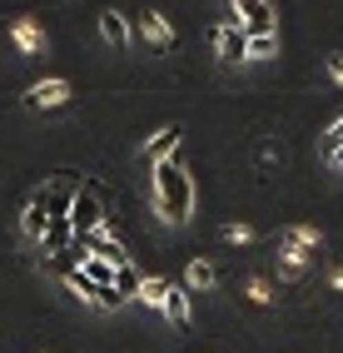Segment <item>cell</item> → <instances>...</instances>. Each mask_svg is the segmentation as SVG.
<instances>
[{
	"instance_id": "6da1fadb",
	"label": "cell",
	"mask_w": 343,
	"mask_h": 353,
	"mask_svg": "<svg viewBox=\"0 0 343 353\" xmlns=\"http://www.w3.org/2000/svg\"><path fill=\"white\" fill-rule=\"evenodd\" d=\"M154 204H159V214H165V224H185L194 214V179L185 174L179 159L154 164Z\"/></svg>"
},
{
	"instance_id": "7a4b0ae2",
	"label": "cell",
	"mask_w": 343,
	"mask_h": 353,
	"mask_svg": "<svg viewBox=\"0 0 343 353\" xmlns=\"http://www.w3.org/2000/svg\"><path fill=\"white\" fill-rule=\"evenodd\" d=\"M105 224H110V199H105V190L95 179H85L75 190V199H70V229L75 234H100Z\"/></svg>"
},
{
	"instance_id": "3957f363",
	"label": "cell",
	"mask_w": 343,
	"mask_h": 353,
	"mask_svg": "<svg viewBox=\"0 0 343 353\" xmlns=\"http://www.w3.org/2000/svg\"><path fill=\"white\" fill-rule=\"evenodd\" d=\"M214 50H219L224 65H244L249 60V35H244V26L234 15H229L224 26H214Z\"/></svg>"
},
{
	"instance_id": "277c9868",
	"label": "cell",
	"mask_w": 343,
	"mask_h": 353,
	"mask_svg": "<svg viewBox=\"0 0 343 353\" xmlns=\"http://www.w3.org/2000/svg\"><path fill=\"white\" fill-rule=\"evenodd\" d=\"M234 20L244 26V35H273V6L269 0H234Z\"/></svg>"
},
{
	"instance_id": "5b68a950",
	"label": "cell",
	"mask_w": 343,
	"mask_h": 353,
	"mask_svg": "<svg viewBox=\"0 0 343 353\" xmlns=\"http://www.w3.org/2000/svg\"><path fill=\"white\" fill-rule=\"evenodd\" d=\"M30 110H55V105H65L70 100V85L65 80H40V85H30Z\"/></svg>"
},
{
	"instance_id": "8992f818",
	"label": "cell",
	"mask_w": 343,
	"mask_h": 353,
	"mask_svg": "<svg viewBox=\"0 0 343 353\" xmlns=\"http://www.w3.org/2000/svg\"><path fill=\"white\" fill-rule=\"evenodd\" d=\"M45 224H50V209H45V184L30 194V204H25V214H20V229L30 234V239H45Z\"/></svg>"
},
{
	"instance_id": "52a82bcc",
	"label": "cell",
	"mask_w": 343,
	"mask_h": 353,
	"mask_svg": "<svg viewBox=\"0 0 343 353\" xmlns=\"http://www.w3.org/2000/svg\"><path fill=\"white\" fill-rule=\"evenodd\" d=\"M174 150H179V130H174V125H165L154 139H145V159H149V164H165V159H174Z\"/></svg>"
},
{
	"instance_id": "ba28073f",
	"label": "cell",
	"mask_w": 343,
	"mask_h": 353,
	"mask_svg": "<svg viewBox=\"0 0 343 353\" xmlns=\"http://www.w3.org/2000/svg\"><path fill=\"white\" fill-rule=\"evenodd\" d=\"M165 319H169L174 328H185V323H189V294H185V289H174V284L165 289Z\"/></svg>"
},
{
	"instance_id": "9c48e42d",
	"label": "cell",
	"mask_w": 343,
	"mask_h": 353,
	"mask_svg": "<svg viewBox=\"0 0 343 353\" xmlns=\"http://www.w3.org/2000/svg\"><path fill=\"white\" fill-rule=\"evenodd\" d=\"M284 239H289V244H299L304 254H318V249H324V234H318L313 224H289V229H284Z\"/></svg>"
},
{
	"instance_id": "30bf717a",
	"label": "cell",
	"mask_w": 343,
	"mask_h": 353,
	"mask_svg": "<svg viewBox=\"0 0 343 353\" xmlns=\"http://www.w3.org/2000/svg\"><path fill=\"white\" fill-rule=\"evenodd\" d=\"M100 35H105L110 45H120V50H125V45H129V26H125V15H120V10H105V15H100Z\"/></svg>"
},
{
	"instance_id": "8fae6325",
	"label": "cell",
	"mask_w": 343,
	"mask_h": 353,
	"mask_svg": "<svg viewBox=\"0 0 343 353\" xmlns=\"http://www.w3.org/2000/svg\"><path fill=\"white\" fill-rule=\"evenodd\" d=\"M10 40H15L25 55H40V50H45V35H40V26H30V20H20V26L10 30Z\"/></svg>"
},
{
	"instance_id": "7c38bea8",
	"label": "cell",
	"mask_w": 343,
	"mask_h": 353,
	"mask_svg": "<svg viewBox=\"0 0 343 353\" xmlns=\"http://www.w3.org/2000/svg\"><path fill=\"white\" fill-rule=\"evenodd\" d=\"M309 259H313V254H304L299 244H289V239L279 244V264H284V274H289V279H299V274L309 269Z\"/></svg>"
},
{
	"instance_id": "4fadbf2b",
	"label": "cell",
	"mask_w": 343,
	"mask_h": 353,
	"mask_svg": "<svg viewBox=\"0 0 343 353\" xmlns=\"http://www.w3.org/2000/svg\"><path fill=\"white\" fill-rule=\"evenodd\" d=\"M140 284H145V274L125 259V264L114 269V289H120V299H134V294H140Z\"/></svg>"
},
{
	"instance_id": "5bb4252c",
	"label": "cell",
	"mask_w": 343,
	"mask_h": 353,
	"mask_svg": "<svg viewBox=\"0 0 343 353\" xmlns=\"http://www.w3.org/2000/svg\"><path fill=\"white\" fill-rule=\"evenodd\" d=\"M145 40H149V45H159V50H169V45H174L169 20H165V15H145Z\"/></svg>"
},
{
	"instance_id": "9a60e30c",
	"label": "cell",
	"mask_w": 343,
	"mask_h": 353,
	"mask_svg": "<svg viewBox=\"0 0 343 353\" xmlns=\"http://www.w3.org/2000/svg\"><path fill=\"white\" fill-rule=\"evenodd\" d=\"M185 284H189V289H214V264H209V259H189Z\"/></svg>"
},
{
	"instance_id": "2e32d148",
	"label": "cell",
	"mask_w": 343,
	"mask_h": 353,
	"mask_svg": "<svg viewBox=\"0 0 343 353\" xmlns=\"http://www.w3.org/2000/svg\"><path fill=\"white\" fill-rule=\"evenodd\" d=\"M279 55V30L273 35H249V60H273Z\"/></svg>"
},
{
	"instance_id": "e0dca14e",
	"label": "cell",
	"mask_w": 343,
	"mask_h": 353,
	"mask_svg": "<svg viewBox=\"0 0 343 353\" xmlns=\"http://www.w3.org/2000/svg\"><path fill=\"white\" fill-rule=\"evenodd\" d=\"M165 279H145V284H140V294H134V299H140L145 303V309H165Z\"/></svg>"
},
{
	"instance_id": "ac0fdd59",
	"label": "cell",
	"mask_w": 343,
	"mask_h": 353,
	"mask_svg": "<svg viewBox=\"0 0 343 353\" xmlns=\"http://www.w3.org/2000/svg\"><path fill=\"white\" fill-rule=\"evenodd\" d=\"M60 279H65V289H70V294H80V299H90V294H95V284H90V279L80 274V264L60 269Z\"/></svg>"
},
{
	"instance_id": "d6986e66",
	"label": "cell",
	"mask_w": 343,
	"mask_h": 353,
	"mask_svg": "<svg viewBox=\"0 0 343 353\" xmlns=\"http://www.w3.org/2000/svg\"><path fill=\"white\" fill-rule=\"evenodd\" d=\"M90 303H95V309H120V289H114V284H95V294H90Z\"/></svg>"
},
{
	"instance_id": "ffe728a7",
	"label": "cell",
	"mask_w": 343,
	"mask_h": 353,
	"mask_svg": "<svg viewBox=\"0 0 343 353\" xmlns=\"http://www.w3.org/2000/svg\"><path fill=\"white\" fill-rule=\"evenodd\" d=\"M338 145H343V120H333V125H329V134H324V159H329Z\"/></svg>"
},
{
	"instance_id": "44dd1931",
	"label": "cell",
	"mask_w": 343,
	"mask_h": 353,
	"mask_svg": "<svg viewBox=\"0 0 343 353\" xmlns=\"http://www.w3.org/2000/svg\"><path fill=\"white\" fill-rule=\"evenodd\" d=\"M249 299H254V303H273V289L264 284V279H249Z\"/></svg>"
},
{
	"instance_id": "7402d4cb",
	"label": "cell",
	"mask_w": 343,
	"mask_h": 353,
	"mask_svg": "<svg viewBox=\"0 0 343 353\" xmlns=\"http://www.w3.org/2000/svg\"><path fill=\"white\" fill-rule=\"evenodd\" d=\"M224 239H229V244H249V239H254V229H249V224H229Z\"/></svg>"
},
{
	"instance_id": "603a6c76",
	"label": "cell",
	"mask_w": 343,
	"mask_h": 353,
	"mask_svg": "<svg viewBox=\"0 0 343 353\" xmlns=\"http://www.w3.org/2000/svg\"><path fill=\"white\" fill-rule=\"evenodd\" d=\"M329 75H333V80L343 85V55H329Z\"/></svg>"
},
{
	"instance_id": "cb8c5ba5",
	"label": "cell",
	"mask_w": 343,
	"mask_h": 353,
	"mask_svg": "<svg viewBox=\"0 0 343 353\" xmlns=\"http://www.w3.org/2000/svg\"><path fill=\"white\" fill-rule=\"evenodd\" d=\"M329 164H333V170H343V145H338V150L329 154Z\"/></svg>"
},
{
	"instance_id": "d4e9b609",
	"label": "cell",
	"mask_w": 343,
	"mask_h": 353,
	"mask_svg": "<svg viewBox=\"0 0 343 353\" xmlns=\"http://www.w3.org/2000/svg\"><path fill=\"white\" fill-rule=\"evenodd\" d=\"M333 289H338V294H343V269H333Z\"/></svg>"
}]
</instances>
